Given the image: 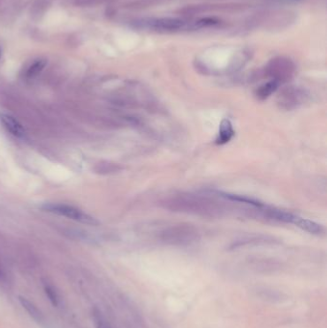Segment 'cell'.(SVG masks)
Returning <instances> with one entry per match:
<instances>
[{
  "label": "cell",
  "mask_w": 327,
  "mask_h": 328,
  "mask_svg": "<svg viewBox=\"0 0 327 328\" xmlns=\"http://www.w3.org/2000/svg\"><path fill=\"white\" fill-rule=\"evenodd\" d=\"M217 23H218V20H216L214 18H203L199 21H196L194 27L199 29V28H204V27L213 26Z\"/></svg>",
  "instance_id": "e0dca14e"
},
{
  "label": "cell",
  "mask_w": 327,
  "mask_h": 328,
  "mask_svg": "<svg viewBox=\"0 0 327 328\" xmlns=\"http://www.w3.org/2000/svg\"><path fill=\"white\" fill-rule=\"evenodd\" d=\"M18 300H19L20 304L22 305V307L26 310V312L33 320H35L39 324L44 322V317H43L42 312L37 307V305L34 302L29 301L27 298L21 297V296L18 298Z\"/></svg>",
  "instance_id": "8fae6325"
},
{
  "label": "cell",
  "mask_w": 327,
  "mask_h": 328,
  "mask_svg": "<svg viewBox=\"0 0 327 328\" xmlns=\"http://www.w3.org/2000/svg\"><path fill=\"white\" fill-rule=\"evenodd\" d=\"M160 206L164 210L215 218L222 216L225 207L214 199L191 193H178L164 198Z\"/></svg>",
  "instance_id": "6da1fadb"
},
{
  "label": "cell",
  "mask_w": 327,
  "mask_h": 328,
  "mask_svg": "<svg viewBox=\"0 0 327 328\" xmlns=\"http://www.w3.org/2000/svg\"><path fill=\"white\" fill-rule=\"evenodd\" d=\"M277 243L273 238L269 236H264V235H250V236H245L243 238H240L233 242L231 245V249H235L238 248H242L245 246H250V245H265V244H274Z\"/></svg>",
  "instance_id": "ba28073f"
},
{
  "label": "cell",
  "mask_w": 327,
  "mask_h": 328,
  "mask_svg": "<svg viewBox=\"0 0 327 328\" xmlns=\"http://www.w3.org/2000/svg\"><path fill=\"white\" fill-rule=\"evenodd\" d=\"M162 242L171 246H188L199 240L198 229L189 223H179L168 226L159 234Z\"/></svg>",
  "instance_id": "7a4b0ae2"
},
{
  "label": "cell",
  "mask_w": 327,
  "mask_h": 328,
  "mask_svg": "<svg viewBox=\"0 0 327 328\" xmlns=\"http://www.w3.org/2000/svg\"><path fill=\"white\" fill-rule=\"evenodd\" d=\"M42 210L53 213L59 216L67 217L70 220H73L78 223H84L88 225H97L99 222L91 215L83 212L82 210L77 209L73 206L67 204H45L42 206Z\"/></svg>",
  "instance_id": "3957f363"
},
{
  "label": "cell",
  "mask_w": 327,
  "mask_h": 328,
  "mask_svg": "<svg viewBox=\"0 0 327 328\" xmlns=\"http://www.w3.org/2000/svg\"><path fill=\"white\" fill-rule=\"evenodd\" d=\"M293 224L297 225L298 227H300L302 230H304L306 232H309L311 234H321L324 231V227L321 224L315 223L311 220L300 217L298 215H297Z\"/></svg>",
  "instance_id": "30bf717a"
},
{
  "label": "cell",
  "mask_w": 327,
  "mask_h": 328,
  "mask_svg": "<svg viewBox=\"0 0 327 328\" xmlns=\"http://www.w3.org/2000/svg\"><path fill=\"white\" fill-rule=\"evenodd\" d=\"M216 194H218L220 197L224 198L226 200L232 201V202H236V203H242V204H246L251 206L252 208H260L262 207L264 204L259 202L255 199L252 198L246 197V196H243V195H236V194H231V193H225L222 191H215Z\"/></svg>",
  "instance_id": "7c38bea8"
},
{
  "label": "cell",
  "mask_w": 327,
  "mask_h": 328,
  "mask_svg": "<svg viewBox=\"0 0 327 328\" xmlns=\"http://www.w3.org/2000/svg\"><path fill=\"white\" fill-rule=\"evenodd\" d=\"M265 72L268 77L281 84L286 83L294 77L296 73V66L286 57H276L268 63Z\"/></svg>",
  "instance_id": "277c9868"
},
{
  "label": "cell",
  "mask_w": 327,
  "mask_h": 328,
  "mask_svg": "<svg viewBox=\"0 0 327 328\" xmlns=\"http://www.w3.org/2000/svg\"><path fill=\"white\" fill-rule=\"evenodd\" d=\"M46 66V61L45 60H37L35 63H33L31 66H29L26 72L28 78H34L38 76L43 68Z\"/></svg>",
  "instance_id": "2e32d148"
},
{
  "label": "cell",
  "mask_w": 327,
  "mask_h": 328,
  "mask_svg": "<svg viewBox=\"0 0 327 328\" xmlns=\"http://www.w3.org/2000/svg\"><path fill=\"white\" fill-rule=\"evenodd\" d=\"M309 99V94L303 89L298 87H288L279 93L277 98L278 107L286 111L299 109Z\"/></svg>",
  "instance_id": "5b68a950"
},
{
  "label": "cell",
  "mask_w": 327,
  "mask_h": 328,
  "mask_svg": "<svg viewBox=\"0 0 327 328\" xmlns=\"http://www.w3.org/2000/svg\"><path fill=\"white\" fill-rule=\"evenodd\" d=\"M235 134L232 122L229 119H224L219 127L218 134L215 139L217 145H225L229 143Z\"/></svg>",
  "instance_id": "9c48e42d"
},
{
  "label": "cell",
  "mask_w": 327,
  "mask_h": 328,
  "mask_svg": "<svg viewBox=\"0 0 327 328\" xmlns=\"http://www.w3.org/2000/svg\"><path fill=\"white\" fill-rule=\"evenodd\" d=\"M0 57H1V50H0Z\"/></svg>",
  "instance_id": "ac0fdd59"
},
{
  "label": "cell",
  "mask_w": 327,
  "mask_h": 328,
  "mask_svg": "<svg viewBox=\"0 0 327 328\" xmlns=\"http://www.w3.org/2000/svg\"><path fill=\"white\" fill-rule=\"evenodd\" d=\"M92 318L95 328H113L110 326L106 317L102 313V311L97 307H94L92 309Z\"/></svg>",
  "instance_id": "9a60e30c"
},
{
  "label": "cell",
  "mask_w": 327,
  "mask_h": 328,
  "mask_svg": "<svg viewBox=\"0 0 327 328\" xmlns=\"http://www.w3.org/2000/svg\"><path fill=\"white\" fill-rule=\"evenodd\" d=\"M42 286H43V291H44L47 299L49 300V302H51V304L53 306H58L60 303V297H59L58 291L54 285L52 283H50L49 281H42Z\"/></svg>",
  "instance_id": "5bb4252c"
},
{
  "label": "cell",
  "mask_w": 327,
  "mask_h": 328,
  "mask_svg": "<svg viewBox=\"0 0 327 328\" xmlns=\"http://www.w3.org/2000/svg\"><path fill=\"white\" fill-rule=\"evenodd\" d=\"M0 122L5 128V130L15 137L22 138L25 136V130L23 126L17 119L14 118V116L5 113H0Z\"/></svg>",
  "instance_id": "52a82bcc"
},
{
  "label": "cell",
  "mask_w": 327,
  "mask_h": 328,
  "mask_svg": "<svg viewBox=\"0 0 327 328\" xmlns=\"http://www.w3.org/2000/svg\"><path fill=\"white\" fill-rule=\"evenodd\" d=\"M147 28L158 31H177L185 25V22L179 18L174 17H163V18H152L143 22Z\"/></svg>",
  "instance_id": "8992f818"
},
{
  "label": "cell",
  "mask_w": 327,
  "mask_h": 328,
  "mask_svg": "<svg viewBox=\"0 0 327 328\" xmlns=\"http://www.w3.org/2000/svg\"><path fill=\"white\" fill-rule=\"evenodd\" d=\"M279 85L280 84L278 82L274 81V80H271V81H269V82L261 85L258 89L255 91V96H256V98L258 100H260V101L266 100L273 93L276 92V90L278 89Z\"/></svg>",
  "instance_id": "4fadbf2b"
}]
</instances>
